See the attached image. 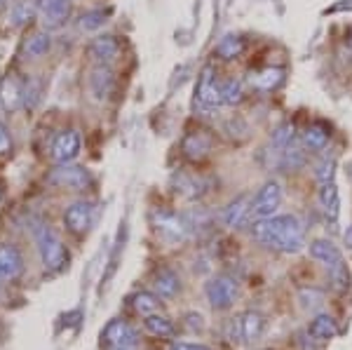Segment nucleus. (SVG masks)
<instances>
[{
    "instance_id": "nucleus-1",
    "label": "nucleus",
    "mask_w": 352,
    "mask_h": 350,
    "mask_svg": "<svg viewBox=\"0 0 352 350\" xmlns=\"http://www.w3.org/2000/svg\"><path fill=\"white\" fill-rule=\"evenodd\" d=\"M252 235L263 247L282 254H298L305 247V228L294 214L258 219L252 228Z\"/></svg>"
},
{
    "instance_id": "nucleus-2",
    "label": "nucleus",
    "mask_w": 352,
    "mask_h": 350,
    "mask_svg": "<svg viewBox=\"0 0 352 350\" xmlns=\"http://www.w3.org/2000/svg\"><path fill=\"white\" fill-rule=\"evenodd\" d=\"M33 235H36V245H38V252H41L45 270H50V273L64 270L68 266V250L59 235H56L47 223H38L36 228H33Z\"/></svg>"
},
{
    "instance_id": "nucleus-3",
    "label": "nucleus",
    "mask_w": 352,
    "mask_h": 350,
    "mask_svg": "<svg viewBox=\"0 0 352 350\" xmlns=\"http://www.w3.org/2000/svg\"><path fill=\"white\" fill-rule=\"evenodd\" d=\"M153 223H155L157 235H160L164 242H169V245H179V242H184L190 235L188 221H184V219L174 212H164V210L155 212L153 214Z\"/></svg>"
},
{
    "instance_id": "nucleus-4",
    "label": "nucleus",
    "mask_w": 352,
    "mask_h": 350,
    "mask_svg": "<svg viewBox=\"0 0 352 350\" xmlns=\"http://www.w3.org/2000/svg\"><path fill=\"white\" fill-rule=\"evenodd\" d=\"M50 184L61 186V188L71 190H85L92 186V174L80 165H71V162H61L59 167L52 169L47 177Z\"/></svg>"
},
{
    "instance_id": "nucleus-5",
    "label": "nucleus",
    "mask_w": 352,
    "mask_h": 350,
    "mask_svg": "<svg viewBox=\"0 0 352 350\" xmlns=\"http://www.w3.org/2000/svg\"><path fill=\"white\" fill-rule=\"evenodd\" d=\"M219 80L214 76L212 66H204L200 78H197L195 85V106H200L202 111H212L221 106V89H219Z\"/></svg>"
},
{
    "instance_id": "nucleus-6",
    "label": "nucleus",
    "mask_w": 352,
    "mask_h": 350,
    "mask_svg": "<svg viewBox=\"0 0 352 350\" xmlns=\"http://www.w3.org/2000/svg\"><path fill=\"white\" fill-rule=\"evenodd\" d=\"M282 197H285V193H282L280 182H275V179L265 182L261 186L256 197H254V214H256L258 219L275 217V212L280 210V205H282Z\"/></svg>"
},
{
    "instance_id": "nucleus-7",
    "label": "nucleus",
    "mask_w": 352,
    "mask_h": 350,
    "mask_svg": "<svg viewBox=\"0 0 352 350\" xmlns=\"http://www.w3.org/2000/svg\"><path fill=\"white\" fill-rule=\"evenodd\" d=\"M207 298L217 310H226L232 306L237 296V282L228 278V275H219V278L207 282Z\"/></svg>"
},
{
    "instance_id": "nucleus-8",
    "label": "nucleus",
    "mask_w": 352,
    "mask_h": 350,
    "mask_svg": "<svg viewBox=\"0 0 352 350\" xmlns=\"http://www.w3.org/2000/svg\"><path fill=\"white\" fill-rule=\"evenodd\" d=\"M101 341L109 350H120V348H136V334L124 320H111L106 325Z\"/></svg>"
},
{
    "instance_id": "nucleus-9",
    "label": "nucleus",
    "mask_w": 352,
    "mask_h": 350,
    "mask_svg": "<svg viewBox=\"0 0 352 350\" xmlns=\"http://www.w3.org/2000/svg\"><path fill=\"white\" fill-rule=\"evenodd\" d=\"M237 329V338L244 343H254L256 338L263 334V327H265V320L263 315L256 313V310H247L237 318V322L232 325Z\"/></svg>"
},
{
    "instance_id": "nucleus-10",
    "label": "nucleus",
    "mask_w": 352,
    "mask_h": 350,
    "mask_svg": "<svg viewBox=\"0 0 352 350\" xmlns=\"http://www.w3.org/2000/svg\"><path fill=\"white\" fill-rule=\"evenodd\" d=\"M80 153V134L68 129V132H61L59 137L54 139L52 144V157L56 162H71L76 160V155Z\"/></svg>"
},
{
    "instance_id": "nucleus-11",
    "label": "nucleus",
    "mask_w": 352,
    "mask_h": 350,
    "mask_svg": "<svg viewBox=\"0 0 352 350\" xmlns=\"http://www.w3.org/2000/svg\"><path fill=\"white\" fill-rule=\"evenodd\" d=\"M92 217H94L92 202H73L64 214V223L73 233H85L89 228V223H92Z\"/></svg>"
},
{
    "instance_id": "nucleus-12",
    "label": "nucleus",
    "mask_w": 352,
    "mask_h": 350,
    "mask_svg": "<svg viewBox=\"0 0 352 350\" xmlns=\"http://www.w3.org/2000/svg\"><path fill=\"white\" fill-rule=\"evenodd\" d=\"M249 212H254V195L242 193L240 197H235V200L226 207V212L221 219H223V223L228 226V228H240V226L247 221Z\"/></svg>"
},
{
    "instance_id": "nucleus-13",
    "label": "nucleus",
    "mask_w": 352,
    "mask_h": 350,
    "mask_svg": "<svg viewBox=\"0 0 352 350\" xmlns=\"http://www.w3.org/2000/svg\"><path fill=\"white\" fill-rule=\"evenodd\" d=\"M43 24L47 28H59L71 14V3L68 0H38Z\"/></svg>"
},
{
    "instance_id": "nucleus-14",
    "label": "nucleus",
    "mask_w": 352,
    "mask_h": 350,
    "mask_svg": "<svg viewBox=\"0 0 352 350\" xmlns=\"http://www.w3.org/2000/svg\"><path fill=\"white\" fill-rule=\"evenodd\" d=\"M87 52L94 61L109 66L111 61H116L118 54H120V43H118L116 36H101V38H94V41L89 43Z\"/></svg>"
},
{
    "instance_id": "nucleus-15",
    "label": "nucleus",
    "mask_w": 352,
    "mask_h": 350,
    "mask_svg": "<svg viewBox=\"0 0 352 350\" xmlns=\"http://www.w3.org/2000/svg\"><path fill=\"white\" fill-rule=\"evenodd\" d=\"M24 268V259L14 245H0V280H16Z\"/></svg>"
},
{
    "instance_id": "nucleus-16",
    "label": "nucleus",
    "mask_w": 352,
    "mask_h": 350,
    "mask_svg": "<svg viewBox=\"0 0 352 350\" xmlns=\"http://www.w3.org/2000/svg\"><path fill=\"white\" fill-rule=\"evenodd\" d=\"M209 153H212V137L207 132H190L184 139V155L188 160H204Z\"/></svg>"
},
{
    "instance_id": "nucleus-17",
    "label": "nucleus",
    "mask_w": 352,
    "mask_h": 350,
    "mask_svg": "<svg viewBox=\"0 0 352 350\" xmlns=\"http://www.w3.org/2000/svg\"><path fill=\"white\" fill-rule=\"evenodd\" d=\"M310 256L327 268H331V266H336L338 261H343V254H340V250L333 245L331 240H312L310 242Z\"/></svg>"
},
{
    "instance_id": "nucleus-18",
    "label": "nucleus",
    "mask_w": 352,
    "mask_h": 350,
    "mask_svg": "<svg viewBox=\"0 0 352 350\" xmlns=\"http://www.w3.org/2000/svg\"><path fill=\"white\" fill-rule=\"evenodd\" d=\"M320 205H322V212L327 214V221L329 223H336L338 221V214H340V197H338V186L336 182L331 184H324L320 190Z\"/></svg>"
},
{
    "instance_id": "nucleus-19",
    "label": "nucleus",
    "mask_w": 352,
    "mask_h": 350,
    "mask_svg": "<svg viewBox=\"0 0 352 350\" xmlns=\"http://www.w3.org/2000/svg\"><path fill=\"white\" fill-rule=\"evenodd\" d=\"M89 87H92V92L96 94V99L109 97L113 92V87H116V78H113V71L109 66H104V64L96 66L92 71V76H89Z\"/></svg>"
},
{
    "instance_id": "nucleus-20",
    "label": "nucleus",
    "mask_w": 352,
    "mask_h": 350,
    "mask_svg": "<svg viewBox=\"0 0 352 350\" xmlns=\"http://www.w3.org/2000/svg\"><path fill=\"white\" fill-rule=\"evenodd\" d=\"M282 80H285V71L282 69H263L249 76V87L258 89V92H272Z\"/></svg>"
},
{
    "instance_id": "nucleus-21",
    "label": "nucleus",
    "mask_w": 352,
    "mask_h": 350,
    "mask_svg": "<svg viewBox=\"0 0 352 350\" xmlns=\"http://www.w3.org/2000/svg\"><path fill=\"white\" fill-rule=\"evenodd\" d=\"M308 334L315 338V341H331V338H336L338 334L336 320H333L331 315H317L308 327Z\"/></svg>"
},
{
    "instance_id": "nucleus-22",
    "label": "nucleus",
    "mask_w": 352,
    "mask_h": 350,
    "mask_svg": "<svg viewBox=\"0 0 352 350\" xmlns=\"http://www.w3.org/2000/svg\"><path fill=\"white\" fill-rule=\"evenodd\" d=\"M153 287H155V294L160 298H172L176 292H179L181 280H179V275H176L172 268H162L160 273L155 275Z\"/></svg>"
},
{
    "instance_id": "nucleus-23",
    "label": "nucleus",
    "mask_w": 352,
    "mask_h": 350,
    "mask_svg": "<svg viewBox=\"0 0 352 350\" xmlns=\"http://www.w3.org/2000/svg\"><path fill=\"white\" fill-rule=\"evenodd\" d=\"M21 99H24V89H21L12 78H5V80L0 83V101H3L5 109H10V111L19 109Z\"/></svg>"
},
{
    "instance_id": "nucleus-24",
    "label": "nucleus",
    "mask_w": 352,
    "mask_h": 350,
    "mask_svg": "<svg viewBox=\"0 0 352 350\" xmlns=\"http://www.w3.org/2000/svg\"><path fill=\"white\" fill-rule=\"evenodd\" d=\"M146 329H148L153 336H160V338H174V334H176V327L172 320L164 318V315H157V313H153L146 318Z\"/></svg>"
},
{
    "instance_id": "nucleus-25",
    "label": "nucleus",
    "mask_w": 352,
    "mask_h": 350,
    "mask_svg": "<svg viewBox=\"0 0 352 350\" xmlns=\"http://www.w3.org/2000/svg\"><path fill=\"white\" fill-rule=\"evenodd\" d=\"M219 89H221V104H226V106L240 104L242 97H244V83L237 80V78H228V80H223L219 85Z\"/></svg>"
},
{
    "instance_id": "nucleus-26",
    "label": "nucleus",
    "mask_w": 352,
    "mask_h": 350,
    "mask_svg": "<svg viewBox=\"0 0 352 350\" xmlns=\"http://www.w3.org/2000/svg\"><path fill=\"white\" fill-rule=\"evenodd\" d=\"M300 141H303V146H305V149H310V151H324L329 146V132L324 127L312 125V127H308L303 132Z\"/></svg>"
},
{
    "instance_id": "nucleus-27",
    "label": "nucleus",
    "mask_w": 352,
    "mask_h": 350,
    "mask_svg": "<svg viewBox=\"0 0 352 350\" xmlns=\"http://www.w3.org/2000/svg\"><path fill=\"white\" fill-rule=\"evenodd\" d=\"M242 50H244V41L240 36H232V33H230V36H226V38H221V43L217 45V54L221 56V59H226V61L240 56Z\"/></svg>"
},
{
    "instance_id": "nucleus-28",
    "label": "nucleus",
    "mask_w": 352,
    "mask_h": 350,
    "mask_svg": "<svg viewBox=\"0 0 352 350\" xmlns=\"http://www.w3.org/2000/svg\"><path fill=\"white\" fill-rule=\"evenodd\" d=\"M50 47H52V41H50L47 33H33L31 38L26 41V56H31V59H38V56L47 54Z\"/></svg>"
},
{
    "instance_id": "nucleus-29",
    "label": "nucleus",
    "mask_w": 352,
    "mask_h": 350,
    "mask_svg": "<svg viewBox=\"0 0 352 350\" xmlns=\"http://www.w3.org/2000/svg\"><path fill=\"white\" fill-rule=\"evenodd\" d=\"M329 278H331V285H333V289H336L338 294L348 292V287H350V270H348V266H345V261H338L336 266L329 268Z\"/></svg>"
},
{
    "instance_id": "nucleus-30",
    "label": "nucleus",
    "mask_w": 352,
    "mask_h": 350,
    "mask_svg": "<svg viewBox=\"0 0 352 350\" xmlns=\"http://www.w3.org/2000/svg\"><path fill=\"white\" fill-rule=\"evenodd\" d=\"M298 301L305 310H317L324 306V292L315 289V287H303L298 292Z\"/></svg>"
},
{
    "instance_id": "nucleus-31",
    "label": "nucleus",
    "mask_w": 352,
    "mask_h": 350,
    "mask_svg": "<svg viewBox=\"0 0 352 350\" xmlns=\"http://www.w3.org/2000/svg\"><path fill=\"white\" fill-rule=\"evenodd\" d=\"M134 308H136V313H141L144 318H148V315H153V313H157V310H160V301H157L155 294L141 292V294L134 296Z\"/></svg>"
},
{
    "instance_id": "nucleus-32",
    "label": "nucleus",
    "mask_w": 352,
    "mask_h": 350,
    "mask_svg": "<svg viewBox=\"0 0 352 350\" xmlns=\"http://www.w3.org/2000/svg\"><path fill=\"white\" fill-rule=\"evenodd\" d=\"M174 186L179 193L188 195V197H200L202 190H200V182H195L192 177H188V174H176L174 177Z\"/></svg>"
},
{
    "instance_id": "nucleus-33",
    "label": "nucleus",
    "mask_w": 352,
    "mask_h": 350,
    "mask_svg": "<svg viewBox=\"0 0 352 350\" xmlns=\"http://www.w3.org/2000/svg\"><path fill=\"white\" fill-rule=\"evenodd\" d=\"M315 177H317V182H320V186H324V184H331L333 179H336V157H324V160L317 165L315 169Z\"/></svg>"
},
{
    "instance_id": "nucleus-34",
    "label": "nucleus",
    "mask_w": 352,
    "mask_h": 350,
    "mask_svg": "<svg viewBox=\"0 0 352 350\" xmlns=\"http://www.w3.org/2000/svg\"><path fill=\"white\" fill-rule=\"evenodd\" d=\"M296 129H294L292 122H285V125H280L275 129V134H272V146H277V149H285V146L294 144L296 141Z\"/></svg>"
},
{
    "instance_id": "nucleus-35",
    "label": "nucleus",
    "mask_w": 352,
    "mask_h": 350,
    "mask_svg": "<svg viewBox=\"0 0 352 350\" xmlns=\"http://www.w3.org/2000/svg\"><path fill=\"white\" fill-rule=\"evenodd\" d=\"M106 21V14L101 12V10H92V12H85L80 17V28L82 31H94V28L104 26Z\"/></svg>"
},
{
    "instance_id": "nucleus-36",
    "label": "nucleus",
    "mask_w": 352,
    "mask_h": 350,
    "mask_svg": "<svg viewBox=\"0 0 352 350\" xmlns=\"http://www.w3.org/2000/svg\"><path fill=\"white\" fill-rule=\"evenodd\" d=\"M33 17V5L31 3H16L14 10H12V21L16 26L26 24L28 19Z\"/></svg>"
},
{
    "instance_id": "nucleus-37",
    "label": "nucleus",
    "mask_w": 352,
    "mask_h": 350,
    "mask_svg": "<svg viewBox=\"0 0 352 350\" xmlns=\"http://www.w3.org/2000/svg\"><path fill=\"white\" fill-rule=\"evenodd\" d=\"M12 149V139H10V132L5 129V125H0V155L8 153Z\"/></svg>"
},
{
    "instance_id": "nucleus-38",
    "label": "nucleus",
    "mask_w": 352,
    "mask_h": 350,
    "mask_svg": "<svg viewBox=\"0 0 352 350\" xmlns=\"http://www.w3.org/2000/svg\"><path fill=\"white\" fill-rule=\"evenodd\" d=\"M169 350H214V348H209V346H204V343H172L169 346Z\"/></svg>"
},
{
    "instance_id": "nucleus-39",
    "label": "nucleus",
    "mask_w": 352,
    "mask_h": 350,
    "mask_svg": "<svg viewBox=\"0 0 352 350\" xmlns=\"http://www.w3.org/2000/svg\"><path fill=\"white\" fill-rule=\"evenodd\" d=\"M186 327H188V329H202L204 327V322H202V315H195V313H188L186 315Z\"/></svg>"
},
{
    "instance_id": "nucleus-40",
    "label": "nucleus",
    "mask_w": 352,
    "mask_h": 350,
    "mask_svg": "<svg viewBox=\"0 0 352 350\" xmlns=\"http://www.w3.org/2000/svg\"><path fill=\"white\" fill-rule=\"evenodd\" d=\"M343 242H345V247H348V250H352V223L348 226V230H345Z\"/></svg>"
},
{
    "instance_id": "nucleus-41",
    "label": "nucleus",
    "mask_w": 352,
    "mask_h": 350,
    "mask_svg": "<svg viewBox=\"0 0 352 350\" xmlns=\"http://www.w3.org/2000/svg\"><path fill=\"white\" fill-rule=\"evenodd\" d=\"M120 350H136V348H120Z\"/></svg>"
},
{
    "instance_id": "nucleus-42",
    "label": "nucleus",
    "mask_w": 352,
    "mask_h": 350,
    "mask_svg": "<svg viewBox=\"0 0 352 350\" xmlns=\"http://www.w3.org/2000/svg\"><path fill=\"white\" fill-rule=\"evenodd\" d=\"M3 5H5V0H0V8H3Z\"/></svg>"
}]
</instances>
